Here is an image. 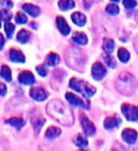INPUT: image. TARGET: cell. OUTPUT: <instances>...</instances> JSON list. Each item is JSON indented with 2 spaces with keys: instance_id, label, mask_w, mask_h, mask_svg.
Segmentation results:
<instances>
[{
  "instance_id": "cell-1",
  "label": "cell",
  "mask_w": 138,
  "mask_h": 151,
  "mask_svg": "<svg viewBox=\"0 0 138 151\" xmlns=\"http://www.w3.org/2000/svg\"><path fill=\"white\" fill-rule=\"evenodd\" d=\"M46 112L49 116L54 118L56 121H58L60 124L69 127L74 124V115L70 109L65 106L64 104L55 99V100L50 101L46 106Z\"/></svg>"
},
{
  "instance_id": "cell-2",
  "label": "cell",
  "mask_w": 138,
  "mask_h": 151,
  "mask_svg": "<svg viewBox=\"0 0 138 151\" xmlns=\"http://www.w3.org/2000/svg\"><path fill=\"white\" fill-rule=\"evenodd\" d=\"M65 60L66 63L73 70L82 71L83 66L86 63V59L83 52L76 47H70L65 52Z\"/></svg>"
},
{
  "instance_id": "cell-3",
  "label": "cell",
  "mask_w": 138,
  "mask_h": 151,
  "mask_svg": "<svg viewBox=\"0 0 138 151\" xmlns=\"http://www.w3.org/2000/svg\"><path fill=\"white\" fill-rule=\"evenodd\" d=\"M116 87L124 96H131L136 87L135 78L130 73L123 72L116 80Z\"/></svg>"
},
{
  "instance_id": "cell-4",
  "label": "cell",
  "mask_w": 138,
  "mask_h": 151,
  "mask_svg": "<svg viewBox=\"0 0 138 151\" xmlns=\"http://www.w3.org/2000/svg\"><path fill=\"white\" fill-rule=\"evenodd\" d=\"M69 86L71 89H73L74 91L86 96H92L96 93V88L93 87L92 85H90L86 81H83V80H80L75 78L70 79Z\"/></svg>"
},
{
  "instance_id": "cell-5",
  "label": "cell",
  "mask_w": 138,
  "mask_h": 151,
  "mask_svg": "<svg viewBox=\"0 0 138 151\" xmlns=\"http://www.w3.org/2000/svg\"><path fill=\"white\" fill-rule=\"evenodd\" d=\"M122 113L127 118V120L131 122L138 121V107L131 104H123L121 107Z\"/></svg>"
},
{
  "instance_id": "cell-6",
  "label": "cell",
  "mask_w": 138,
  "mask_h": 151,
  "mask_svg": "<svg viewBox=\"0 0 138 151\" xmlns=\"http://www.w3.org/2000/svg\"><path fill=\"white\" fill-rule=\"evenodd\" d=\"M30 121H31V124L33 129H34L36 133L40 132L42 127L44 126L45 124V118L41 114V112L36 110L31 113V116H30Z\"/></svg>"
},
{
  "instance_id": "cell-7",
  "label": "cell",
  "mask_w": 138,
  "mask_h": 151,
  "mask_svg": "<svg viewBox=\"0 0 138 151\" xmlns=\"http://www.w3.org/2000/svg\"><path fill=\"white\" fill-rule=\"evenodd\" d=\"M65 97H66V99H67V101L72 106L89 109V101L88 100H84V99H82L80 97L76 96V94L73 93H67L65 94Z\"/></svg>"
},
{
  "instance_id": "cell-8",
  "label": "cell",
  "mask_w": 138,
  "mask_h": 151,
  "mask_svg": "<svg viewBox=\"0 0 138 151\" xmlns=\"http://www.w3.org/2000/svg\"><path fill=\"white\" fill-rule=\"evenodd\" d=\"M79 121L80 124L82 126V129L85 132V134L87 136H92L96 132V127L94 126L93 123L88 119L86 115H84L83 113L79 115Z\"/></svg>"
},
{
  "instance_id": "cell-9",
  "label": "cell",
  "mask_w": 138,
  "mask_h": 151,
  "mask_svg": "<svg viewBox=\"0 0 138 151\" xmlns=\"http://www.w3.org/2000/svg\"><path fill=\"white\" fill-rule=\"evenodd\" d=\"M30 97L34 99L35 101H45L48 97V93H47L44 88L42 87H33L30 89Z\"/></svg>"
},
{
  "instance_id": "cell-10",
  "label": "cell",
  "mask_w": 138,
  "mask_h": 151,
  "mask_svg": "<svg viewBox=\"0 0 138 151\" xmlns=\"http://www.w3.org/2000/svg\"><path fill=\"white\" fill-rule=\"evenodd\" d=\"M106 69L100 63H96L92 66V76L96 80L102 79L106 75Z\"/></svg>"
},
{
  "instance_id": "cell-11",
  "label": "cell",
  "mask_w": 138,
  "mask_h": 151,
  "mask_svg": "<svg viewBox=\"0 0 138 151\" xmlns=\"http://www.w3.org/2000/svg\"><path fill=\"white\" fill-rule=\"evenodd\" d=\"M122 138L127 144L132 145L137 140V132L132 129H125L122 132Z\"/></svg>"
},
{
  "instance_id": "cell-12",
  "label": "cell",
  "mask_w": 138,
  "mask_h": 151,
  "mask_svg": "<svg viewBox=\"0 0 138 151\" xmlns=\"http://www.w3.org/2000/svg\"><path fill=\"white\" fill-rule=\"evenodd\" d=\"M18 80L20 83L25 85H31L35 81L34 77L30 71H23V72H21L18 77Z\"/></svg>"
},
{
  "instance_id": "cell-13",
  "label": "cell",
  "mask_w": 138,
  "mask_h": 151,
  "mask_svg": "<svg viewBox=\"0 0 138 151\" xmlns=\"http://www.w3.org/2000/svg\"><path fill=\"white\" fill-rule=\"evenodd\" d=\"M56 24H57V27L60 30V32L63 35H68L70 33V27L68 26L67 22L64 20V18L58 16L56 19Z\"/></svg>"
},
{
  "instance_id": "cell-14",
  "label": "cell",
  "mask_w": 138,
  "mask_h": 151,
  "mask_svg": "<svg viewBox=\"0 0 138 151\" xmlns=\"http://www.w3.org/2000/svg\"><path fill=\"white\" fill-rule=\"evenodd\" d=\"M120 123H121V119L117 115L107 117L104 120V127L107 129H115V127H117L120 125Z\"/></svg>"
},
{
  "instance_id": "cell-15",
  "label": "cell",
  "mask_w": 138,
  "mask_h": 151,
  "mask_svg": "<svg viewBox=\"0 0 138 151\" xmlns=\"http://www.w3.org/2000/svg\"><path fill=\"white\" fill-rule=\"evenodd\" d=\"M22 8L27 13H28L31 17H34V18L38 17L41 13L39 7H37L35 5H32V4H24Z\"/></svg>"
},
{
  "instance_id": "cell-16",
  "label": "cell",
  "mask_w": 138,
  "mask_h": 151,
  "mask_svg": "<svg viewBox=\"0 0 138 151\" xmlns=\"http://www.w3.org/2000/svg\"><path fill=\"white\" fill-rule=\"evenodd\" d=\"M9 59L13 63H25V56L18 49L12 48L9 50Z\"/></svg>"
},
{
  "instance_id": "cell-17",
  "label": "cell",
  "mask_w": 138,
  "mask_h": 151,
  "mask_svg": "<svg viewBox=\"0 0 138 151\" xmlns=\"http://www.w3.org/2000/svg\"><path fill=\"white\" fill-rule=\"evenodd\" d=\"M71 19H72V21L79 27H83L85 24H86V20H87L86 16L79 12H74L72 15H71Z\"/></svg>"
},
{
  "instance_id": "cell-18",
  "label": "cell",
  "mask_w": 138,
  "mask_h": 151,
  "mask_svg": "<svg viewBox=\"0 0 138 151\" xmlns=\"http://www.w3.org/2000/svg\"><path fill=\"white\" fill-rule=\"evenodd\" d=\"M72 40L74 42H76V44H78L79 45H85L88 42L87 36L82 32H76L72 37Z\"/></svg>"
},
{
  "instance_id": "cell-19",
  "label": "cell",
  "mask_w": 138,
  "mask_h": 151,
  "mask_svg": "<svg viewBox=\"0 0 138 151\" xmlns=\"http://www.w3.org/2000/svg\"><path fill=\"white\" fill-rule=\"evenodd\" d=\"M6 122L11 126L14 127L18 130L21 129L22 127L25 126V121H24L22 118H19V117H12V118H9V119H8Z\"/></svg>"
},
{
  "instance_id": "cell-20",
  "label": "cell",
  "mask_w": 138,
  "mask_h": 151,
  "mask_svg": "<svg viewBox=\"0 0 138 151\" xmlns=\"http://www.w3.org/2000/svg\"><path fill=\"white\" fill-rule=\"evenodd\" d=\"M30 35L31 34L30 31H27L26 29H21L17 33V36H16L17 41L19 42H21V44H26V42L30 40Z\"/></svg>"
},
{
  "instance_id": "cell-21",
  "label": "cell",
  "mask_w": 138,
  "mask_h": 151,
  "mask_svg": "<svg viewBox=\"0 0 138 151\" xmlns=\"http://www.w3.org/2000/svg\"><path fill=\"white\" fill-rule=\"evenodd\" d=\"M61 133V131L59 127L52 126V127H49L48 129H46V136L48 139H53V138H56V137H58Z\"/></svg>"
},
{
  "instance_id": "cell-22",
  "label": "cell",
  "mask_w": 138,
  "mask_h": 151,
  "mask_svg": "<svg viewBox=\"0 0 138 151\" xmlns=\"http://www.w3.org/2000/svg\"><path fill=\"white\" fill-rule=\"evenodd\" d=\"M46 61L48 66H56L60 63V57L56 53H49L46 57Z\"/></svg>"
},
{
  "instance_id": "cell-23",
  "label": "cell",
  "mask_w": 138,
  "mask_h": 151,
  "mask_svg": "<svg viewBox=\"0 0 138 151\" xmlns=\"http://www.w3.org/2000/svg\"><path fill=\"white\" fill-rule=\"evenodd\" d=\"M59 7L61 11H68L75 8V2L73 0H60Z\"/></svg>"
},
{
  "instance_id": "cell-24",
  "label": "cell",
  "mask_w": 138,
  "mask_h": 151,
  "mask_svg": "<svg viewBox=\"0 0 138 151\" xmlns=\"http://www.w3.org/2000/svg\"><path fill=\"white\" fill-rule=\"evenodd\" d=\"M0 76L7 81H11L12 80V71L9 69L8 65H3L0 71Z\"/></svg>"
},
{
  "instance_id": "cell-25",
  "label": "cell",
  "mask_w": 138,
  "mask_h": 151,
  "mask_svg": "<svg viewBox=\"0 0 138 151\" xmlns=\"http://www.w3.org/2000/svg\"><path fill=\"white\" fill-rule=\"evenodd\" d=\"M117 55H118V58H119V60L124 63H126L129 61L130 57H131L129 51H128L127 49H125V48H119V49H118Z\"/></svg>"
},
{
  "instance_id": "cell-26",
  "label": "cell",
  "mask_w": 138,
  "mask_h": 151,
  "mask_svg": "<svg viewBox=\"0 0 138 151\" xmlns=\"http://www.w3.org/2000/svg\"><path fill=\"white\" fill-rule=\"evenodd\" d=\"M103 49L106 53H112L115 49V42L112 39H105L103 42Z\"/></svg>"
},
{
  "instance_id": "cell-27",
  "label": "cell",
  "mask_w": 138,
  "mask_h": 151,
  "mask_svg": "<svg viewBox=\"0 0 138 151\" xmlns=\"http://www.w3.org/2000/svg\"><path fill=\"white\" fill-rule=\"evenodd\" d=\"M74 143H75V145H77V146H79V147H84V146H86L88 145L87 140L85 139L82 135H80V134H78L77 136L75 137Z\"/></svg>"
},
{
  "instance_id": "cell-28",
  "label": "cell",
  "mask_w": 138,
  "mask_h": 151,
  "mask_svg": "<svg viewBox=\"0 0 138 151\" xmlns=\"http://www.w3.org/2000/svg\"><path fill=\"white\" fill-rule=\"evenodd\" d=\"M14 28H15V27H14V25H12L11 22H9V21L5 22V31H6V34L9 39H11L13 35Z\"/></svg>"
},
{
  "instance_id": "cell-29",
  "label": "cell",
  "mask_w": 138,
  "mask_h": 151,
  "mask_svg": "<svg viewBox=\"0 0 138 151\" xmlns=\"http://www.w3.org/2000/svg\"><path fill=\"white\" fill-rule=\"evenodd\" d=\"M103 59L105 60V63H107L108 66H110L111 68H115L116 67V60L113 59V57L112 55H110V53H106L103 55Z\"/></svg>"
},
{
  "instance_id": "cell-30",
  "label": "cell",
  "mask_w": 138,
  "mask_h": 151,
  "mask_svg": "<svg viewBox=\"0 0 138 151\" xmlns=\"http://www.w3.org/2000/svg\"><path fill=\"white\" fill-rule=\"evenodd\" d=\"M106 12L110 14V15H116L119 12V9L116 4H109L106 7Z\"/></svg>"
},
{
  "instance_id": "cell-31",
  "label": "cell",
  "mask_w": 138,
  "mask_h": 151,
  "mask_svg": "<svg viewBox=\"0 0 138 151\" xmlns=\"http://www.w3.org/2000/svg\"><path fill=\"white\" fill-rule=\"evenodd\" d=\"M15 22L19 25H23V24H26L27 22V17L24 14L23 12H17L16 16H15Z\"/></svg>"
},
{
  "instance_id": "cell-32",
  "label": "cell",
  "mask_w": 138,
  "mask_h": 151,
  "mask_svg": "<svg viewBox=\"0 0 138 151\" xmlns=\"http://www.w3.org/2000/svg\"><path fill=\"white\" fill-rule=\"evenodd\" d=\"M12 18V13L9 12L8 9H3L0 11V19L3 21H9Z\"/></svg>"
},
{
  "instance_id": "cell-33",
  "label": "cell",
  "mask_w": 138,
  "mask_h": 151,
  "mask_svg": "<svg viewBox=\"0 0 138 151\" xmlns=\"http://www.w3.org/2000/svg\"><path fill=\"white\" fill-rule=\"evenodd\" d=\"M123 5H124V7L128 9H132L136 7V1L134 0H123Z\"/></svg>"
},
{
  "instance_id": "cell-34",
  "label": "cell",
  "mask_w": 138,
  "mask_h": 151,
  "mask_svg": "<svg viewBox=\"0 0 138 151\" xmlns=\"http://www.w3.org/2000/svg\"><path fill=\"white\" fill-rule=\"evenodd\" d=\"M36 71H37V73L41 76V77H46V76L47 75V69H46V67L44 64L37 66Z\"/></svg>"
},
{
  "instance_id": "cell-35",
  "label": "cell",
  "mask_w": 138,
  "mask_h": 151,
  "mask_svg": "<svg viewBox=\"0 0 138 151\" xmlns=\"http://www.w3.org/2000/svg\"><path fill=\"white\" fill-rule=\"evenodd\" d=\"M0 5L3 7H6L8 9H12L13 6L12 0H0Z\"/></svg>"
},
{
  "instance_id": "cell-36",
  "label": "cell",
  "mask_w": 138,
  "mask_h": 151,
  "mask_svg": "<svg viewBox=\"0 0 138 151\" xmlns=\"http://www.w3.org/2000/svg\"><path fill=\"white\" fill-rule=\"evenodd\" d=\"M98 1H99V0H82L84 7L86 8V9H89L94 3H96V2H98Z\"/></svg>"
},
{
  "instance_id": "cell-37",
  "label": "cell",
  "mask_w": 138,
  "mask_h": 151,
  "mask_svg": "<svg viewBox=\"0 0 138 151\" xmlns=\"http://www.w3.org/2000/svg\"><path fill=\"white\" fill-rule=\"evenodd\" d=\"M7 93V87L4 83L0 82V96H4Z\"/></svg>"
},
{
  "instance_id": "cell-38",
  "label": "cell",
  "mask_w": 138,
  "mask_h": 151,
  "mask_svg": "<svg viewBox=\"0 0 138 151\" xmlns=\"http://www.w3.org/2000/svg\"><path fill=\"white\" fill-rule=\"evenodd\" d=\"M134 49H135V51L138 53V35H136V37L134 38Z\"/></svg>"
},
{
  "instance_id": "cell-39",
  "label": "cell",
  "mask_w": 138,
  "mask_h": 151,
  "mask_svg": "<svg viewBox=\"0 0 138 151\" xmlns=\"http://www.w3.org/2000/svg\"><path fill=\"white\" fill-rule=\"evenodd\" d=\"M4 44H5V40H4V37L3 35L0 33V50H1L3 48V46H4Z\"/></svg>"
},
{
  "instance_id": "cell-40",
  "label": "cell",
  "mask_w": 138,
  "mask_h": 151,
  "mask_svg": "<svg viewBox=\"0 0 138 151\" xmlns=\"http://www.w3.org/2000/svg\"><path fill=\"white\" fill-rule=\"evenodd\" d=\"M112 1H113V2H119L120 0H112Z\"/></svg>"
},
{
  "instance_id": "cell-41",
  "label": "cell",
  "mask_w": 138,
  "mask_h": 151,
  "mask_svg": "<svg viewBox=\"0 0 138 151\" xmlns=\"http://www.w3.org/2000/svg\"><path fill=\"white\" fill-rule=\"evenodd\" d=\"M136 21L138 22V12H137V14H136Z\"/></svg>"
},
{
  "instance_id": "cell-42",
  "label": "cell",
  "mask_w": 138,
  "mask_h": 151,
  "mask_svg": "<svg viewBox=\"0 0 138 151\" xmlns=\"http://www.w3.org/2000/svg\"><path fill=\"white\" fill-rule=\"evenodd\" d=\"M0 27H1V19H0Z\"/></svg>"
}]
</instances>
